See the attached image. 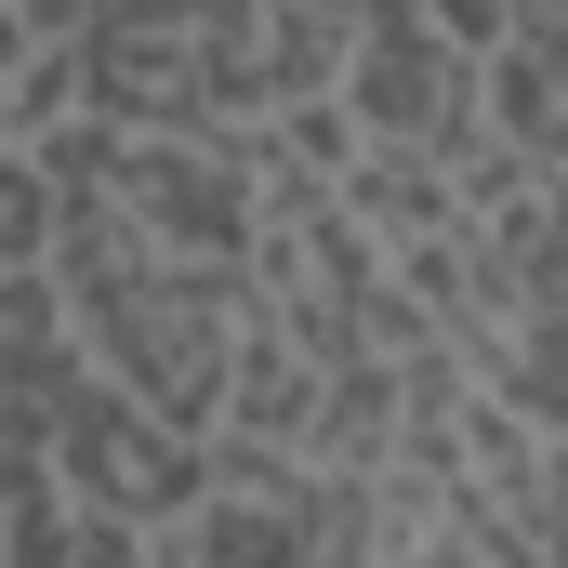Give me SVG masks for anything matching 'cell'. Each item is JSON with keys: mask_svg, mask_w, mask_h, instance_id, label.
I'll return each mask as SVG.
<instances>
[{"mask_svg": "<svg viewBox=\"0 0 568 568\" xmlns=\"http://www.w3.org/2000/svg\"><path fill=\"white\" fill-rule=\"evenodd\" d=\"M304 13H344V0H304Z\"/></svg>", "mask_w": 568, "mask_h": 568, "instance_id": "cell-5", "label": "cell"}, {"mask_svg": "<svg viewBox=\"0 0 568 568\" xmlns=\"http://www.w3.org/2000/svg\"><path fill=\"white\" fill-rule=\"evenodd\" d=\"M463 120L516 159L568 172V0H529L476 67H463Z\"/></svg>", "mask_w": 568, "mask_h": 568, "instance_id": "cell-3", "label": "cell"}, {"mask_svg": "<svg viewBox=\"0 0 568 568\" xmlns=\"http://www.w3.org/2000/svg\"><path fill=\"white\" fill-rule=\"evenodd\" d=\"M53 252V172L0 133V265H40Z\"/></svg>", "mask_w": 568, "mask_h": 568, "instance_id": "cell-4", "label": "cell"}, {"mask_svg": "<svg viewBox=\"0 0 568 568\" xmlns=\"http://www.w3.org/2000/svg\"><path fill=\"white\" fill-rule=\"evenodd\" d=\"M40 463L67 489V568H145L159 556V516L199 489V424L120 397L106 371H80L40 410Z\"/></svg>", "mask_w": 568, "mask_h": 568, "instance_id": "cell-2", "label": "cell"}, {"mask_svg": "<svg viewBox=\"0 0 568 568\" xmlns=\"http://www.w3.org/2000/svg\"><path fill=\"white\" fill-rule=\"evenodd\" d=\"M93 13H106V0H93Z\"/></svg>", "mask_w": 568, "mask_h": 568, "instance_id": "cell-6", "label": "cell"}, {"mask_svg": "<svg viewBox=\"0 0 568 568\" xmlns=\"http://www.w3.org/2000/svg\"><path fill=\"white\" fill-rule=\"evenodd\" d=\"M40 265H53L80 371H106L120 397L172 410V424H212V384H225V344L252 317V278L185 265V252H145L106 199H67V185H53V252Z\"/></svg>", "mask_w": 568, "mask_h": 568, "instance_id": "cell-1", "label": "cell"}]
</instances>
